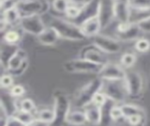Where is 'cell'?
Masks as SVG:
<instances>
[{
	"label": "cell",
	"mask_w": 150,
	"mask_h": 126,
	"mask_svg": "<svg viewBox=\"0 0 150 126\" xmlns=\"http://www.w3.org/2000/svg\"><path fill=\"white\" fill-rule=\"evenodd\" d=\"M121 108H122V112H123V116H124V119L126 120L127 118L129 117L135 115V114H144L145 115V111L136 105H132V104H124L120 105Z\"/></svg>",
	"instance_id": "25"
},
{
	"label": "cell",
	"mask_w": 150,
	"mask_h": 126,
	"mask_svg": "<svg viewBox=\"0 0 150 126\" xmlns=\"http://www.w3.org/2000/svg\"><path fill=\"white\" fill-rule=\"evenodd\" d=\"M126 71L120 64L109 62L101 68L98 77L101 80H124Z\"/></svg>",
	"instance_id": "10"
},
{
	"label": "cell",
	"mask_w": 150,
	"mask_h": 126,
	"mask_svg": "<svg viewBox=\"0 0 150 126\" xmlns=\"http://www.w3.org/2000/svg\"><path fill=\"white\" fill-rule=\"evenodd\" d=\"M49 26L57 32L61 40L71 41H81L87 39L83 35L81 27L74 24L73 22L64 19L60 17H52L50 20Z\"/></svg>",
	"instance_id": "1"
},
{
	"label": "cell",
	"mask_w": 150,
	"mask_h": 126,
	"mask_svg": "<svg viewBox=\"0 0 150 126\" xmlns=\"http://www.w3.org/2000/svg\"><path fill=\"white\" fill-rule=\"evenodd\" d=\"M138 26H140L141 30L143 31V33H150V17L139 23Z\"/></svg>",
	"instance_id": "39"
},
{
	"label": "cell",
	"mask_w": 150,
	"mask_h": 126,
	"mask_svg": "<svg viewBox=\"0 0 150 126\" xmlns=\"http://www.w3.org/2000/svg\"><path fill=\"white\" fill-rule=\"evenodd\" d=\"M145 120V115L144 114H135L127 118L126 120L128 121V123L130 126H141Z\"/></svg>",
	"instance_id": "36"
},
{
	"label": "cell",
	"mask_w": 150,
	"mask_h": 126,
	"mask_svg": "<svg viewBox=\"0 0 150 126\" xmlns=\"http://www.w3.org/2000/svg\"><path fill=\"white\" fill-rule=\"evenodd\" d=\"M124 82L127 90H128L129 97L137 98L143 93L144 88V80L141 73L127 70Z\"/></svg>",
	"instance_id": "5"
},
{
	"label": "cell",
	"mask_w": 150,
	"mask_h": 126,
	"mask_svg": "<svg viewBox=\"0 0 150 126\" xmlns=\"http://www.w3.org/2000/svg\"><path fill=\"white\" fill-rule=\"evenodd\" d=\"M109 116L110 119L112 121H118L122 119H124L123 112H122V108L120 105H114L111 106V109L109 111Z\"/></svg>",
	"instance_id": "30"
},
{
	"label": "cell",
	"mask_w": 150,
	"mask_h": 126,
	"mask_svg": "<svg viewBox=\"0 0 150 126\" xmlns=\"http://www.w3.org/2000/svg\"><path fill=\"white\" fill-rule=\"evenodd\" d=\"M114 3L115 0H100L98 17L100 19L102 30L109 26L115 20Z\"/></svg>",
	"instance_id": "11"
},
{
	"label": "cell",
	"mask_w": 150,
	"mask_h": 126,
	"mask_svg": "<svg viewBox=\"0 0 150 126\" xmlns=\"http://www.w3.org/2000/svg\"><path fill=\"white\" fill-rule=\"evenodd\" d=\"M17 9L22 17L42 15L49 9V4L43 0H20Z\"/></svg>",
	"instance_id": "4"
},
{
	"label": "cell",
	"mask_w": 150,
	"mask_h": 126,
	"mask_svg": "<svg viewBox=\"0 0 150 126\" xmlns=\"http://www.w3.org/2000/svg\"><path fill=\"white\" fill-rule=\"evenodd\" d=\"M0 84H1L2 88H6V90H9L13 85H14V76H12L9 73H3L1 76V80H0Z\"/></svg>",
	"instance_id": "35"
},
{
	"label": "cell",
	"mask_w": 150,
	"mask_h": 126,
	"mask_svg": "<svg viewBox=\"0 0 150 126\" xmlns=\"http://www.w3.org/2000/svg\"><path fill=\"white\" fill-rule=\"evenodd\" d=\"M36 118L52 125L55 120V112L53 108H42L36 112Z\"/></svg>",
	"instance_id": "23"
},
{
	"label": "cell",
	"mask_w": 150,
	"mask_h": 126,
	"mask_svg": "<svg viewBox=\"0 0 150 126\" xmlns=\"http://www.w3.org/2000/svg\"><path fill=\"white\" fill-rule=\"evenodd\" d=\"M102 80L100 78H97L95 80L87 83L80 90L74 97V103L78 108H83L84 106L89 105L92 101L95 93L101 88Z\"/></svg>",
	"instance_id": "3"
},
{
	"label": "cell",
	"mask_w": 150,
	"mask_h": 126,
	"mask_svg": "<svg viewBox=\"0 0 150 126\" xmlns=\"http://www.w3.org/2000/svg\"><path fill=\"white\" fill-rule=\"evenodd\" d=\"M80 27H81L83 35L86 38H94L97 35L100 34V31L102 30L100 22L98 16L93 17L91 19H88L86 22H83L80 26Z\"/></svg>",
	"instance_id": "15"
},
{
	"label": "cell",
	"mask_w": 150,
	"mask_h": 126,
	"mask_svg": "<svg viewBox=\"0 0 150 126\" xmlns=\"http://www.w3.org/2000/svg\"><path fill=\"white\" fill-rule=\"evenodd\" d=\"M131 8L128 0H115L114 13L117 23H126L130 20Z\"/></svg>",
	"instance_id": "14"
},
{
	"label": "cell",
	"mask_w": 150,
	"mask_h": 126,
	"mask_svg": "<svg viewBox=\"0 0 150 126\" xmlns=\"http://www.w3.org/2000/svg\"><path fill=\"white\" fill-rule=\"evenodd\" d=\"M1 17H3L5 20L8 22V24L9 26H12V25H19V22L21 20V14L20 12H19L17 7H14V8H11L9 9V10L4 11L1 13Z\"/></svg>",
	"instance_id": "24"
},
{
	"label": "cell",
	"mask_w": 150,
	"mask_h": 126,
	"mask_svg": "<svg viewBox=\"0 0 150 126\" xmlns=\"http://www.w3.org/2000/svg\"><path fill=\"white\" fill-rule=\"evenodd\" d=\"M21 31L14 28L8 29L5 33H3V43L11 45H18L22 41Z\"/></svg>",
	"instance_id": "21"
},
{
	"label": "cell",
	"mask_w": 150,
	"mask_h": 126,
	"mask_svg": "<svg viewBox=\"0 0 150 126\" xmlns=\"http://www.w3.org/2000/svg\"><path fill=\"white\" fill-rule=\"evenodd\" d=\"M27 60V54L23 49L19 48L17 52L14 54L11 58L8 60L7 65V72H13L20 68L22 65Z\"/></svg>",
	"instance_id": "19"
},
{
	"label": "cell",
	"mask_w": 150,
	"mask_h": 126,
	"mask_svg": "<svg viewBox=\"0 0 150 126\" xmlns=\"http://www.w3.org/2000/svg\"><path fill=\"white\" fill-rule=\"evenodd\" d=\"M89 1H90V0H69L70 5L77 6L79 8H82L83 6L86 5V4H87Z\"/></svg>",
	"instance_id": "40"
},
{
	"label": "cell",
	"mask_w": 150,
	"mask_h": 126,
	"mask_svg": "<svg viewBox=\"0 0 150 126\" xmlns=\"http://www.w3.org/2000/svg\"><path fill=\"white\" fill-rule=\"evenodd\" d=\"M9 95H11L14 99H18V98H21L22 96L25 95V88L23 85L20 84H14V85L8 90Z\"/></svg>",
	"instance_id": "33"
},
{
	"label": "cell",
	"mask_w": 150,
	"mask_h": 126,
	"mask_svg": "<svg viewBox=\"0 0 150 126\" xmlns=\"http://www.w3.org/2000/svg\"><path fill=\"white\" fill-rule=\"evenodd\" d=\"M20 0H1V13L17 6Z\"/></svg>",
	"instance_id": "37"
},
{
	"label": "cell",
	"mask_w": 150,
	"mask_h": 126,
	"mask_svg": "<svg viewBox=\"0 0 150 126\" xmlns=\"http://www.w3.org/2000/svg\"><path fill=\"white\" fill-rule=\"evenodd\" d=\"M136 61H137V56L132 52H126L121 56L120 58V65L125 70H129L132 68Z\"/></svg>",
	"instance_id": "26"
},
{
	"label": "cell",
	"mask_w": 150,
	"mask_h": 126,
	"mask_svg": "<svg viewBox=\"0 0 150 126\" xmlns=\"http://www.w3.org/2000/svg\"><path fill=\"white\" fill-rule=\"evenodd\" d=\"M100 90L108 100L115 105L124 104L127 97H129L124 80H102Z\"/></svg>",
	"instance_id": "2"
},
{
	"label": "cell",
	"mask_w": 150,
	"mask_h": 126,
	"mask_svg": "<svg viewBox=\"0 0 150 126\" xmlns=\"http://www.w3.org/2000/svg\"><path fill=\"white\" fill-rule=\"evenodd\" d=\"M18 49H19L18 45H11L5 43H2L1 53H0V61H1V66L4 70H7V65L8 60L17 52Z\"/></svg>",
	"instance_id": "20"
},
{
	"label": "cell",
	"mask_w": 150,
	"mask_h": 126,
	"mask_svg": "<svg viewBox=\"0 0 150 126\" xmlns=\"http://www.w3.org/2000/svg\"><path fill=\"white\" fill-rule=\"evenodd\" d=\"M108 101H109V100H108L107 96L104 94V93H103V91H101V90H100L95 93V95L93 96L91 103L103 108V106L107 104Z\"/></svg>",
	"instance_id": "31"
},
{
	"label": "cell",
	"mask_w": 150,
	"mask_h": 126,
	"mask_svg": "<svg viewBox=\"0 0 150 126\" xmlns=\"http://www.w3.org/2000/svg\"><path fill=\"white\" fill-rule=\"evenodd\" d=\"M131 9L150 10V0H128Z\"/></svg>",
	"instance_id": "32"
},
{
	"label": "cell",
	"mask_w": 150,
	"mask_h": 126,
	"mask_svg": "<svg viewBox=\"0 0 150 126\" xmlns=\"http://www.w3.org/2000/svg\"><path fill=\"white\" fill-rule=\"evenodd\" d=\"M83 111L86 116V120L92 125H100L102 121V107L98 106L90 103L83 107Z\"/></svg>",
	"instance_id": "16"
},
{
	"label": "cell",
	"mask_w": 150,
	"mask_h": 126,
	"mask_svg": "<svg viewBox=\"0 0 150 126\" xmlns=\"http://www.w3.org/2000/svg\"><path fill=\"white\" fill-rule=\"evenodd\" d=\"M134 49L139 53H147L150 50V41L146 38L141 37L134 41Z\"/></svg>",
	"instance_id": "28"
},
{
	"label": "cell",
	"mask_w": 150,
	"mask_h": 126,
	"mask_svg": "<svg viewBox=\"0 0 150 126\" xmlns=\"http://www.w3.org/2000/svg\"><path fill=\"white\" fill-rule=\"evenodd\" d=\"M64 68L69 73H98L101 70V66L94 64L87 59L83 58L69 60L65 63Z\"/></svg>",
	"instance_id": "8"
},
{
	"label": "cell",
	"mask_w": 150,
	"mask_h": 126,
	"mask_svg": "<svg viewBox=\"0 0 150 126\" xmlns=\"http://www.w3.org/2000/svg\"><path fill=\"white\" fill-rule=\"evenodd\" d=\"M12 116L16 117L18 120H20L21 121H23V123H25L26 125H28L29 123H31L33 120L36 119V115L33 113H29V112H25L20 109H15L13 111V113L11 114Z\"/></svg>",
	"instance_id": "27"
},
{
	"label": "cell",
	"mask_w": 150,
	"mask_h": 126,
	"mask_svg": "<svg viewBox=\"0 0 150 126\" xmlns=\"http://www.w3.org/2000/svg\"><path fill=\"white\" fill-rule=\"evenodd\" d=\"M14 106H15V109H20L33 114H36L38 111L36 104L30 98H25V99L18 100V102H14Z\"/></svg>",
	"instance_id": "22"
},
{
	"label": "cell",
	"mask_w": 150,
	"mask_h": 126,
	"mask_svg": "<svg viewBox=\"0 0 150 126\" xmlns=\"http://www.w3.org/2000/svg\"><path fill=\"white\" fill-rule=\"evenodd\" d=\"M92 43L105 54H117L121 51L120 41L116 38H112L107 35H97L93 38Z\"/></svg>",
	"instance_id": "9"
},
{
	"label": "cell",
	"mask_w": 150,
	"mask_h": 126,
	"mask_svg": "<svg viewBox=\"0 0 150 126\" xmlns=\"http://www.w3.org/2000/svg\"><path fill=\"white\" fill-rule=\"evenodd\" d=\"M80 58L87 59L88 61H90L94 64L100 65L101 67H103L104 65L110 62L106 54L103 53L102 51L98 48H97L93 43L83 48L81 52V57Z\"/></svg>",
	"instance_id": "12"
},
{
	"label": "cell",
	"mask_w": 150,
	"mask_h": 126,
	"mask_svg": "<svg viewBox=\"0 0 150 126\" xmlns=\"http://www.w3.org/2000/svg\"><path fill=\"white\" fill-rule=\"evenodd\" d=\"M142 33L138 24L130 22L117 23L115 27V38L119 41H135L141 38Z\"/></svg>",
	"instance_id": "6"
},
{
	"label": "cell",
	"mask_w": 150,
	"mask_h": 126,
	"mask_svg": "<svg viewBox=\"0 0 150 126\" xmlns=\"http://www.w3.org/2000/svg\"><path fill=\"white\" fill-rule=\"evenodd\" d=\"M80 12H81V8H79L77 6L70 5L68 7L67 11L65 12V16L68 18V20L69 21H74L76 18L79 16Z\"/></svg>",
	"instance_id": "34"
},
{
	"label": "cell",
	"mask_w": 150,
	"mask_h": 126,
	"mask_svg": "<svg viewBox=\"0 0 150 126\" xmlns=\"http://www.w3.org/2000/svg\"><path fill=\"white\" fill-rule=\"evenodd\" d=\"M27 126H51V125L49 123H46V122H44V121H41L39 119L36 118L31 123H29Z\"/></svg>",
	"instance_id": "41"
},
{
	"label": "cell",
	"mask_w": 150,
	"mask_h": 126,
	"mask_svg": "<svg viewBox=\"0 0 150 126\" xmlns=\"http://www.w3.org/2000/svg\"><path fill=\"white\" fill-rule=\"evenodd\" d=\"M37 38L40 43H41L42 45H46V46L55 45L61 40L57 32H56L53 27H51L49 26H47L45 30L42 32V33H40Z\"/></svg>",
	"instance_id": "17"
},
{
	"label": "cell",
	"mask_w": 150,
	"mask_h": 126,
	"mask_svg": "<svg viewBox=\"0 0 150 126\" xmlns=\"http://www.w3.org/2000/svg\"><path fill=\"white\" fill-rule=\"evenodd\" d=\"M5 126H27V125L25 123H23L20 120H18L16 117L11 115L8 117V119Z\"/></svg>",
	"instance_id": "38"
},
{
	"label": "cell",
	"mask_w": 150,
	"mask_h": 126,
	"mask_svg": "<svg viewBox=\"0 0 150 126\" xmlns=\"http://www.w3.org/2000/svg\"><path fill=\"white\" fill-rule=\"evenodd\" d=\"M98 8H100V0H90L87 4L81 8V12H80L79 16L71 22L80 26L86 20L98 16Z\"/></svg>",
	"instance_id": "13"
},
{
	"label": "cell",
	"mask_w": 150,
	"mask_h": 126,
	"mask_svg": "<svg viewBox=\"0 0 150 126\" xmlns=\"http://www.w3.org/2000/svg\"><path fill=\"white\" fill-rule=\"evenodd\" d=\"M51 6L54 11L65 14L68 7L69 6V0H53L51 3Z\"/></svg>",
	"instance_id": "29"
},
{
	"label": "cell",
	"mask_w": 150,
	"mask_h": 126,
	"mask_svg": "<svg viewBox=\"0 0 150 126\" xmlns=\"http://www.w3.org/2000/svg\"><path fill=\"white\" fill-rule=\"evenodd\" d=\"M18 26L23 32H25V33L34 35L37 37L40 33H42L47 27L43 20H42L41 15H31L22 17L20 22H19Z\"/></svg>",
	"instance_id": "7"
},
{
	"label": "cell",
	"mask_w": 150,
	"mask_h": 126,
	"mask_svg": "<svg viewBox=\"0 0 150 126\" xmlns=\"http://www.w3.org/2000/svg\"><path fill=\"white\" fill-rule=\"evenodd\" d=\"M65 122L73 126H82L83 124H86L87 122V120L83 109H80V108L70 109L67 117H66Z\"/></svg>",
	"instance_id": "18"
}]
</instances>
